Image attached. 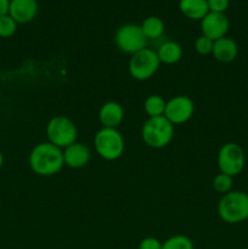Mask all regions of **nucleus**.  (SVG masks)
<instances>
[{"label":"nucleus","mask_w":248,"mask_h":249,"mask_svg":"<svg viewBox=\"0 0 248 249\" xmlns=\"http://www.w3.org/2000/svg\"><path fill=\"white\" fill-rule=\"evenodd\" d=\"M179 9L185 17L201 21L209 12L207 0H180Z\"/></svg>","instance_id":"2eb2a0df"},{"label":"nucleus","mask_w":248,"mask_h":249,"mask_svg":"<svg viewBox=\"0 0 248 249\" xmlns=\"http://www.w3.org/2000/svg\"><path fill=\"white\" fill-rule=\"evenodd\" d=\"M209 12H218V14H225L229 9L230 0H207Z\"/></svg>","instance_id":"5701e85b"},{"label":"nucleus","mask_w":248,"mask_h":249,"mask_svg":"<svg viewBox=\"0 0 248 249\" xmlns=\"http://www.w3.org/2000/svg\"><path fill=\"white\" fill-rule=\"evenodd\" d=\"M2 164H4V156H2V153L0 152V168L2 167Z\"/></svg>","instance_id":"a878e982"},{"label":"nucleus","mask_w":248,"mask_h":249,"mask_svg":"<svg viewBox=\"0 0 248 249\" xmlns=\"http://www.w3.org/2000/svg\"><path fill=\"white\" fill-rule=\"evenodd\" d=\"M212 55L219 62L230 63L237 57L238 46L232 38L224 36L214 41Z\"/></svg>","instance_id":"4468645a"},{"label":"nucleus","mask_w":248,"mask_h":249,"mask_svg":"<svg viewBox=\"0 0 248 249\" xmlns=\"http://www.w3.org/2000/svg\"><path fill=\"white\" fill-rule=\"evenodd\" d=\"M165 106H167V101L159 95H150L143 102V109L148 118L164 116Z\"/></svg>","instance_id":"a211bd4d"},{"label":"nucleus","mask_w":248,"mask_h":249,"mask_svg":"<svg viewBox=\"0 0 248 249\" xmlns=\"http://www.w3.org/2000/svg\"><path fill=\"white\" fill-rule=\"evenodd\" d=\"M17 22L9 14L0 16V38H11L17 31Z\"/></svg>","instance_id":"412c9836"},{"label":"nucleus","mask_w":248,"mask_h":249,"mask_svg":"<svg viewBox=\"0 0 248 249\" xmlns=\"http://www.w3.org/2000/svg\"><path fill=\"white\" fill-rule=\"evenodd\" d=\"M95 150L105 160H117L123 156L125 142L118 129L101 128L94 138Z\"/></svg>","instance_id":"20e7f679"},{"label":"nucleus","mask_w":248,"mask_h":249,"mask_svg":"<svg viewBox=\"0 0 248 249\" xmlns=\"http://www.w3.org/2000/svg\"><path fill=\"white\" fill-rule=\"evenodd\" d=\"M38 9L36 0H10L9 15L17 24H24L35 18Z\"/></svg>","instance_id":"9b49d317"},{"label":"nucleus","mask_w":248,"mask_h":249,"mask_svg":"<svg viewBox=\"0 0 248 249\" xmlns=\"http://www.w3.org/2000/svg\"><path fill=\"white\" fill-rule=\"evenodd\" d=\"M156 53L159 62L164 65H175L182 58V48L177 41H165Z\"/></svg>","instance_id":"dca6fc26"},{"label":"nucleus","mask_w":248,"mask_h":249,"mask_svg":"<svg viewBox=\"0 0 248 249\" xmlns=\"http://www.w3.org/2000/svg\"><path fill=\"white\" fill-rule=\"evenodd\" d=\"M216 163L220 173L228 174L230 177H236L241 174L245 169L246 156L242 147L235 142L224 143L218 152Z\"/></svg>","instance_id":"0eeeda50"},{"label":"nucleus","mask_w":248,"mask_h":249,"mask_svg":"<svg viewBox=\"0 0 248 249\" xmlns=\"http://www.w3.org/2000/svg\"><path fill=\"white\" fill-rule=\"evenodd\" d=\"M163 242L156 237H146L140 241L139 249H162Z\"/></svg>","instance_id":"b1692460"},{"label":"nucleus","mask_w":248,"mask_h":249,"mask_svg":"<svg viewBox=\"0 0 248 249\" xmlns=\"http://www.w3.org/2000/svg\"><path fill=\"white\" fill-rule=\"evenodd\" d=\"M162 249H195L194 242L185 235H175L165 240Z\"/></svg>","instance_id":"6ab92c4d"},{"label":"nucleus","mask_w":248,"mask_h":249,"mask_svg":"<svg viewBox=\"0 0 248 249\" xmlns=\"http://www.w3.org/2000/svg\"><path fill=\"white\" fill-rule=\"evenodd\" d=\"M29 167L39 177H53L65 167L63 150L49 141L40 142L29 153Z\"/></svg>","instance_id":"f257e3e1"},{"label":"nucleus","mask_w":248,"mask_h":249,"mask_svg":"<svg viewBox=\"0 0 248 249\" xmlns=\"http://www.w3.org/2000/svg\"><path fill=\"white\" fill-rule=\"evenodd\" d=\"M218 215L226 224H240L248 219V194L230 191L218 203Z\"/></svg>","instance_id":"f03ea898"},{"label":"nucleus","mask_w":248,"mask_h":249,"mask_svg":"<svg viewBox=\"0 0 248 249\" xmlns=\"http://www.w3.org/2000/svg\"><path fill=\"white\" fill-rule=\"evenodd\" d=\"M124 119V108L116 101L105 102L99 111V121L102 128L117 129Z\"/></svg>","instance_id":"ddd939ff"},{"label":"nucleus","mask_w":248,"mask_h":249,"mask_svg":"<svg viewBox=\"0 0 248 249\" xmlns=\"http://www.w3.org/2000/svg\"><path fill=\"white\" fill-rule=\"evenodd\" d=\"M213 44L214 41L212 39L207 38V36H201L195 40V50L199 55H209L213 51Z\"/></svg>","instance_id":"4be33fe9"},{"label":"nucleus","mask_w":248,"mask_h":249,"mask_svg":"<svg viewBox=\"0 0 248 249\" xmlns=\"http://www.w3.org/2000/svg\"><path fill=\"white\" fill-rule=\"evenodd\" d=\"M141 138L148 147L163 148L174 138V125L164 116L148 118L141 129Z\"/></svg>","instance_id":"7ed1b4c3"},{"label":"nucleus","mask_w":248,"mask_h":249,"mask_svg":"<svg viewBox=\"0 0 248 249\" xmlns=\"http://www.w3.org/2000/svg\"><path fill=\"white\" fill-rule=\"evenodd\" d=\"M229 28H230V21L225 14L208 12L201 19L202 36L212 39L213 41L226 36Z\"/></svg>","instance_id":"9d476101"},{"label":"nucleus","mask_w":248,"mask_h":249,"mask_svg":"<svg viewBox=\"0 0 248 249\" xmlns=\"http://www.w3.org/2000/svg\"><path fill=\"white\" fill-rule=\"evenodd\" d=\"M114 41L117 48L128 55H134L147 45V38L143 36L141 27L133 23L119 27L114 36Z\"/></svg>","instance_id":"6e6552de"},{"label":"nucleus","mask_w":248,"mask_h":249,"mask_svg":"<svg viewBox=\"0 0 248 249\" xmlns=\"http://www.w3.org/2000/svg\"><path fill=\"white\" fill-rule=\"evenodd\" d=\"M10 0H0V16L9 14Z\"/></svg>","instance_id":"393cba45"},{"label":"nucleus","mask_w":248,"mask_h":249,"mask_svg":"<svg viewBox=\"0 0 248 249\" xmlns=\"http://www.w3.org/2000/svg\"><path fill=\"white\" fill-rule=\"evenodd\" d=\"M232 185H233V178L224 173H219L215 175L212 182L214 191L218 192L220 195H226L230 191H232Z\"/></svg>","instance_id":"aec40b11"},{"label":"nucleus","mask_w":248,"mask_h":249,"mask_svg":"<svg viewBox=\"0 0 248 249\" xmlns=\"http://www.w3.org/2000/svg\"><path fill=\"white\" fill-rule=\"evenodd\" d=\"M159 65L160 62L157 53L153 51L152 49L145 48L139 53L131 55L128 65L129 74L135 80L143 82V80L152 78L157 73Z\"/></svg>","instance_id":"423d86ee"},{"label":"nucleus","mask_w":248,"mask_h":249,"mask_svg":"<svg viewBox=\"0 0 248 249\" xmlns=\"http://www.w3.org/2000/svg\"><path fill=\"white\" fill-rule=\"evenodd\" d=\"M243 249H248V247H246V248H243Z\"/></svg>","instance_id":"bb28decb"},{"label":"nucleus","mask_w":248,"mask_h":249,"mask_svg":"<svg viewBox=\"0 0 248 249\" xmlns=\"http://www.w3.org/2000/svg\"><path fill=\"white\" fill-rule=\"evenodd\" d=\"M91 158V151L87 145L82 142H74L63 150L65 165L72 169L84 168Z\"/></svg>","instance_id":"f8f14e48"},{"label":"nucleus","mask_w":248,"mask_h":249,"mask_svg":"<svg viewBox=\"0 0 248 249\" xmlns=\"http://www.w3.org/2000/svg\"><path fill=\"white\" fill-rule=\"evenodd\" d=\"M195 113V104L189 96L177 95L168 100L164 117L173 124H184L192 118Z\"/></svg>","instance_id":"1a4fd4ad"},{"label":"nucleus","mask_w":248,"mask_h":249,"mask_svg":"<svg viewBox=\"0 0 248 249\" xmlns=\"http://www.w3.org/2000/svg\"><path fill=\"white\" fill-rule=\"evenodd\" d=\"M141 31L143 36L148 39H158L164 32V23L157 16H148L141 23Z\"/></svg>","instance_id":"f3484780"},{"label":"nucleus","mask_w":248,"mask_h":249,"mask_svg":"<svg viewBox=\"0 0 248 249\" xmlns=\"http://www.w3.org/2000/svg\"><path fill=\"white\" fill-rule=\"evenodd\" d=\"M48 141L61 150L77 142L78 129L72 119L66 116H55L46 124Z\"/></svg>","instance_id":"39448f33"}]
</instances>
